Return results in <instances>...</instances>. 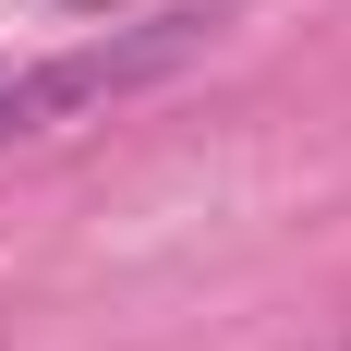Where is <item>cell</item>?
<instances>
[{"label":"cell","instance_id":"obj_1","mask_svg":"<svg viewBox=\"0 0 351 351\" xmlns=\"http://www.w3.org/2000/svg\"><path fill=\"white\" fill-rule=\"evenodd\" d=\"M0 121H12V85H0Z\"/></svg>","mask_w":351,"mask_h":351}]
</instances>
